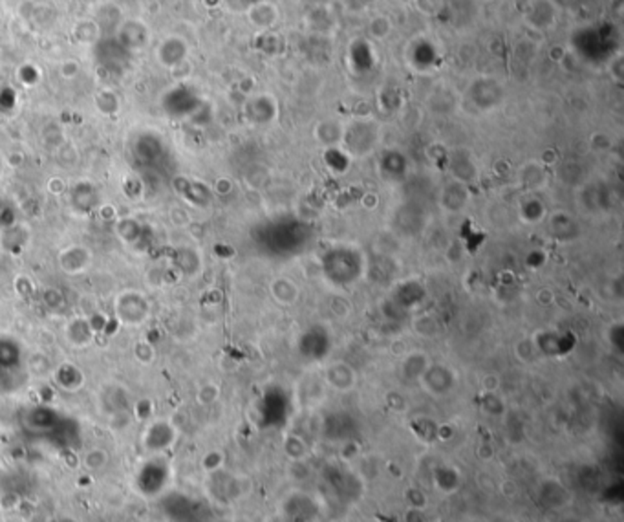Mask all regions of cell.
Wrapping results in <instances>:
<instances>
[{"mask_svg": "<svg viewBox=\"0 0 624 522\" xmlns=\"http://www.w3.org/2000/svg\"><path fill=\"white\" fill-rule=\"evenodd\" d=\"M117 39L123 42L125 48L132 50V48H141V46L146 44L149 40V28H146L141 20L132 19L123 22L117 31Z\"/></svg>", "mask_w": 624, "mask_h": 522, "instance_id": "obj_2", "label": "cell"}, {"mask_svg": "<svg viewBox=\"0 0 624 522\" xmlns=\"http://www.w3.org/2000/svg\"><path fill=\"white\" fill-rule=\"evenodd\" d=\"M57 383L62 389L76 391V389H79L81 383H83V374H81L79 368L71 367V365H65V367H60L57 370Z\"/></svg>", "mask_w": 624, "mask_h": 522, "instance_id": "obj_7", "label": "cell"}, {"mask_svg": "<svg viewBox=\"0 0 624 522\" xmlns=\"http://www.w3.org/2000/svg\"><path fill=\"white\" fill-rule=\"evenodd\" d=\"M134 522H143V521H134Z\"/></svg>", "mask_w": 624, "mask_h": 522, "instance_id": "obj_13", "label": "cell"}, {"mask_svg": "<svg viewBox=\"0 0 624 522\" xmlns=\"http://www.w3.org/2000/svg\"><path fill=\"white\" fill-rule=\"evenodd\" d=\"M551 4V0H537L533 4V10H531V22H533L537 28H548V26L553 24L555 20V11H543L548 10Z\"/></svg>", "mask_w": 624, "mask_h": 522, "instance_id": "obj_6", "label": "cell"}, {"mask_svg": "<svg viewBox=\"0 0 624 522\" xmlns=\"http://www.w3.org/2000/svg\"><path fill=\"white\" fill-rule=\"evenodd\" d=\"M83 464L88 471H101L108 464V452L105 449H90L83 458Z\"/></svg>", "mask_w": 624, "mask_h": 522, "instance_id": "obj_8", "label": "cell"}, {"mask_svg": "<svg viewBox=\"0 0 624 522\" xmlns=\"http://www.w3.org/2000/svg\"><path fill=\"white\" fill-rule=\"evenodd\" d=\"M416 10L421 11L423 15H436L441 8V0H412Z\"/></svg>", "mask_w": 624, "mask_h": 522, "instance_id": "obj_10", "label": "cell"}, {"mask_svg": "<svg viewBox=\"0 0 624 522\" xmlns=\"http://www.w3.org/2000/svg\"><path fill=\"white\" fill-rule=\"evenodd\" d=\"M185 56L187 44L180 37H169L158 48V59H160L161 65L169 66V68L180 65L181 60L185 59Z\"/></svg>", "mask_w": 624, "mask_h": 522, "instance_id": "obj_3", "label": "cell"}, {"mask_svg": "<svg viewBox=\"0 0 624 522\" xmlns=\"http://www.w3.org/2000/svg\"><path fill=\"white\" fill-rule=\"evenodd\" d=\"M247 17L249 22L258 28H273L278 20V10L271 0H262L251 4V8L247 10Z\"/></svg>", "mask_w": 624, "mask_h": 522, "instance_id": "obj_4", "label": "cell"}, {"mask_svg": "<svg viewBox=\"0 0 624 522\" xmlns=\"http://www.w3.org/2000/svg\"><path fill=\"white\" fill-rule=\"evenodd\" d=\"M172 442H174V429H172L169 423L158 422L146 431L145 437L146 449L161 451V449H167Z\"/></svg>", "mask_w": 624, "mask_h": 522, "instance_id": "obj_5", "label": "cell"}, {"mask_svg": "<svg viewBox=\"0 0 624 522\" xmlns=\"http://www.w3.org/2000/svg\"><path fill=\"white\" fill-rule=\"evenodd\" d=\"M96 56L103 66H119L128 57V48L117 37H106L96 44Z\"/></svg>", "mask_w": 624, "mask_h": 522, "instance_id": "obj_1", "label": "cell"}, {"mask_svg": "<svg viewBox=\"0 0 624 522\" xmlns=\"http://www.w3.org/2000/svg\"><path fill=\"white\" fill-rule=\"evenodd\" d=\"M220 460H221V457L218 455V452H209V455L203 458V467H205L207 471H217L221 464Z\"/></svg>", "mask_w": 624, "mask_h": 522, "instance_id": "obj_12", "label": "cell"}, {"mask_svg": "<svg viewBox=\"0 0 624 522\" xmlns=\"http://www.w3.org/2000/svg\"><path fill=\"white\" fill-rule=\"evenodd\" d=\"M218 396V389L214 385H205V387L201 389L200 394H198V400L201 403H211L212 400H217Z\"/></svg>", "mask_w": 624, "mask_h": 522, "instance_id": "obj_11", "label": "cell"}, {"mask_svg": "<svg viewBox=\"0 0 624 522\" xmlns=\"http://www.w3.org/2000/svg\"><path fill=\"white\" fill-rule=\"evenodd\" d=\"M390 28H392V24H390V20L387 17H376L372 20V24H370V31H372V35L376 39H385L390 33Z\"/></svg>", "mask_w": 624, "mask_h": 522, "instance_id": "obj_9", "label": "cell"}]
</instances>
